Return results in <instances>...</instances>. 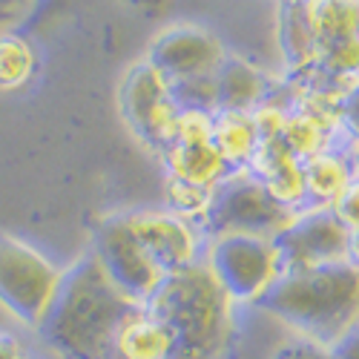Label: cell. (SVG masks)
Listing matches in <instances>:
<instances>
[{
	"instance_id": "obj_1",
	"label": "cell",
	"mask_w": 359,
	"mask_h": 359,
	"mask_svg": "<svg viewBox=\"0 0 359 359\" xmlns=\"http://www.w3.org/2000/svg\"><path fill=\"white\" fill-rule=\"evenodd\" d=\"M135 308L109 282L98 259L86 253L61 271L38 334L64 359H107L118 327Z\"/></svg>"
},
{
	"instance_id": "obj_2",
	"label": "cell",
	"mask_w": 359,
	"mask_h": 359,
	"mask_svg": "<svg viewBox=\"0 0 359 359\" xmlns=\"http://www.w3.org/2000/svg\"><path fill=\"white\" fill-rule=\"evenodd\" d=\"M253 305L282 319L302 339L327 348L359 322V267L334 262L279 273Z\"/></svg>"
},
{
	"instance_id": "obj_3",
	"label": "cell",
	"mask_w": 359,
	"mask_h": 359,
	"mask_svg": "<svg viewBox=\"0 0 359 359\" xmlns=\"http://www.w3.org/2000/svg\"><path fill=\"white\" fill-rule=\"evenodd\" d=\"M141 308L172 334L170 359H224L233 331V299L207 264L196 262L167 273Z\"/></svg>"
},
{
	"instance_id": "obj_4",
	"label": "cell",
	"mask_w": 359,
	"mask_h": 359,
	"mask_svg": "<svg viewBox=\"0 0 359 359\" xmlns=\"http://www.w3.org/2000/svg\"><path fill=\"white\" fill-rule=\"evenodd\" d=\"M296 210L279 204L248 170H233L210 190V204L201 216V230L219 236H262L273 238Z\"/></svg>"
},
{
	"instance_id": "obj_5",
	"label": "cell",
	"mask_w": 359,
	"mask_h": 359,
	"mask_svg": "<svg viewBox=\"0 0 359 359\" xmlns=\"http://www.w3.org/2000/svg\"><path fill=\"white\" fill-rule=\"evenodd\" d=\"M118 109L130 133L156 156L175 141V121L182 107L167 78L147 61H138L124 72L118 86Z\"/></svg>"
},
{
	"instance_id": "obj_6",
	"label": "cell",
	"mask_w": 359,
	"mask_h": 359,
	"mask_svg": "<svg viewBox=\"0 0 359 359\" xmlns=\"http://www.w3.org/2000/svg\"><path fill=\"white\" fill-rule=\"evenodd\" d=\"M61 282V271L23 238L0 233V305L18 322L38 327L55 287Z\"/></svg>"
},
{
	"instance_id": "obj_7",
	"label": "cell",
	"mask_w": 359,
	"mask_h": 359,
	"mask_svg": "<svg viewBox=\"0 0 359 359\" xmlns=\"http://www.w3.org/2000/svg\"><path fill=\"white\" fill-rule=\"evenodd\" d=\"M207 271L216 276L233 302H256L282 273L273 238L262 236L213 238L210 253H207Z\"/></svg>"
},
{
	"instance_id": "obj_8",
	"label": "cell",
	"mask_w": 359,
	"mask_h": 359,
	"mask_svg": "<svg viewBox=\"0 0 359 359\" xmlns=\"http://www.w3.org/2000/svg\"><path fill=\"white\" fill-rule=\"evenodd\" d=\"M351 233L331 207H305L273 236L279 271H311V267L348 262Z\"/></svg>"
},
{
	"instance_id": "obj_9",
	"label": "cell",
	"mask_w": 359,
	"mask_h": 359,
	"mask_svg": "<svg viewBox=\"0 0 359 359\" xmlns=\"http://www.w3.org/2000/svg\"><path fill=\"white\" fill-rule=\"evenodd\" d=\"M93 256L104 267L109 282L135 305H144L167 276L161 267L149 259V253L135 242V236L127 230L121 213L107 216L95 227Z\"/></svg>"
},
{
	"instance_id": "obj_10",
	"label": "cell",
	"mask_w": 359,
	"mask_h": 359,
	"mask_svg": "<svg viewBox=\"0 0 359 359\" xmlns=\"http://www.w3.org/2000/svg\"><path fill=\"white\" fill-rule=\"evenodd\" d=\"M224 57L227 49L216 35H210L201 26L178 23V26H167L161 35L153 38L144 61L156 67L170 86H175L193 78L213 75Z\"/></svg>"
},
{
	"instance_id": "obj_11",
	"label": "cell",
	"mask_w": 359,
	"mask_h": 359,
	"mask_svg": "<svg viewBox=\"0 0 359 359\" xmlns=\"http://www.w3.org/2000/svg\"><path fill=\"white\" fill-rule=\"evenodd\" d=\"M121 216L135 242L164 273H175L196 264L198 236L187 219L175 216L172 210H133Z\"/></svg>"
},
{
	"instance_id": "obj_12",
	"label": "cell",
	"mask_w": 359,
	"mask_h": 359,
	"mask_svg": "<svg viewBox=\"0 0 359 359\" xmlns=\"http://www.w3.org/2000/svg\"><path fill=\"white\" fill-rule=\"evenodd\" d=\"M245 170L279 204L290 207V210H305L302 161H296L279 138L259 141L256 149H253V156H250V161L245 164Z\"/></svg>"
},
{
	"instance_id": "obj_13",
	"label": "cell",
	"mask_w": 359,
	"mask_h": 359,
	"mask_svg": "<svg viewBox=\"0 0 359 359\" xmlns=\"http://www.w3.org/2000/svg\"><path fill=\"white\" fill-rule=\"evenodd\" d=\"M213 83H216V109L253 112L271 95V81L253 64L242 61L238 55H230V52L222 61V67L213 72Z\"/></svg>"
},
{
	"instance_id": "obj_14",
	"label": "cell",
	"mask_w": 359,
	"mask_h": 359,
	"mask_svg": "<svg viewBox=\"0 0 359 359\" xmlns=\"http://www.w3.org/2000/svg\"><path fill=\"white\" fill-rule=\"evenodd\" d=\"M316 52L337 41L359 38V0H296Z\"/></svg>"
},
{
	"instance_id": "obj_15",
	"label": "cell",
	"mask_w": 359,
	"mask_h": 359,
	"mask_svg": "<svg viewBox=\"0 0 359 359\" xmlns=\"http://www.w3.org/2000/svg\"><path fill=\"white\" fill-rule=\"evenodd\" d=\"M172 334L141 305L121 322L112 339V348L124 359H170L172 356Z\"/></svg>"
},
{
	"instance_id": "obj_16",
	"label": "cell",
	"mask_w": 359,
	"mask_h": 359,
	"mask_svg": "<svg viewBox=\"0 0 359 359\" xmlns=\"http://www.w3.org/2000/svg\"><path fill=\"white\" fill-rule=\"evenodd\" d=\"M302 182L305 207H331L353 182L348 149H327V153L302 161Z\"/></svg>"
},
{
	"instance_id": "obj_17",
	"label": "cell",
	"mask_w": 359,
	"mask_h": 359,
	"mask_svg": "<svg viewBox=\"0 0 359 359\" xmlns=\"http://www.w3.org/2000/svg\"><path fill=\"white\" fill-rule=\"evenodd\" d=\"M161 161L170 178L198 184V187H210V190L227 172H233L224 164V158L216 153L213 144H170L161 153Z\"/></svg>"
},
{
	"instance_id": "obj_18",
	"label": "cell",
	"mask_w": 359,
	"mask_h": 359,
	"mask_svg": "<svg viewBox=\"0 0 359 359\" xmlns=\"http://www.w3.org/2000/svg\"><path fill=\"white\" fill-rule=\"evenodd\" d=\"M210 144L216 147V153L224 158L230 170H245L250 161L253 149L259 144V133L250 112L238 109H216L213 112V138Z\"/></svg>"
},
{
	"instance_id": "obj_19",
	"label": "cell",
	"mask_w": 359,
	"mask_h": 359,
	"mask_svg": "<svg viewBox=\"0 0 359 359\" xmlns=\"http://www.w3.org/2000/svg\"><path fill=\"white\" fill-rule=\"evenodd\" d=\"M279 41H282L285 61H287V67H290L293 72H302V69L313 67V61H316V43L311 41L302 18H299L296 0H282V12H279Z\"/></svg>"
},
{
	"instance_id": "obj_20",
	"label": "cell",
	"mask_w": 359,
	"mask_h": 359,
	"mask_svg": "<svg viewBox=\"0 0 359 359\" xmlns=\"http://www.w3.org/2000/svg\"><path fill=\"white\" fill-rule=\"evenodd\" d=\"M35 72V52L20 35L0 32V89H18Z\"/></svg>"
},
{
	"instance_id": "obj_21",
	"label": "cell",
	"mask_w": 359,
	"mask_h": 359,
	"mask_svg": "<svg viewBox=\"0 0 359 359\" xmlns=\"http://www.w3.org/2000/svg\"><path fill=\"white\" fill-rule=\"evenodd\" d=\"M167 201H170V210L182 219H196L201 222L207 204H210V187H198V184H187V182H178V178L167 175Z\"/></svg>"
},
{
	"instance_id": "obj_22",
	"label": "cell",
	"mask_w": 359,
	"mask_h": 359,
	"mask_svg": "<svg viewBox=\"0 0 359 359\" xmlns=\"http://www.w3.org/2000/svg\"><path fill=\"white\" fill-rule=\"evenodd\" d=\"M290 104L293 101H276V95L271 93L267 95L253 112H250V118H253V124H256V133H259V141H273V138H279L282 135V130H285V121H287V112H290Z\"/></svg>"
},
{
	"instance_id": "obj_23",
	"label": "cell",
	"mask_w": 359,
	"mask_h": 359,
	"mask_svg": "<svg viewBox=\"0 0 359 359\" xmlns=\"http://www.w3.org/2000/svg\"><path fill=\"white\" fill-rule=\"evenodd\" d=\"M210 138H213V112H207V109L178 112L172 144H210Z\"/></svg>"
},
{
	"instance_id": "obj_24",
	"label": "cell",
	"mask_w": 359,
	"mask_h": 359,
	"mask_svg": "<svg viewBox=\"0 0 359 359\" xmlns=\"http://www.w3.org/2000/svg\"><path fill=\"white\" fill-rule=\"evenodd\" d=\"M339 115V130L351 144H359V81L337 101Z\"/></svg>"
},
{
	"instance_id": "obj_25",
	"label": "cell",
	"mask_w": 359,
	"mask_h": 359,
	"mask_svg": "<svg viewBox=\"0 0 359 359\" xmlns=\"http://www.w3.org/2000/svg\"><path fill=\"white\" fill-rule=\"evenodd\" d=\"M334 216L348 227V233H359V178L353 175V182L345 187V193L331 204Z\"/></svg>"
},
{
	"instance_id": "obj_26",
	"label": "cell",
	"mask_w": 359,
	"mask_h": 359,
	"mask_svg": "<svg viewBox=\"0 0 359 359\" xmlns=\"http://www.w3.org/2000/svg\"><path fill=\"white\" fill-rule=\"evenodd\" d=\"M271 359H331V351L311 339H290L273 351Z\"/></svg>"
},
{
	"instance_id": "obj_27",
	"label": "cell",
	"mask_w": 359,
	"mask_h": 359,
	"mask_svg": "<svg viewBox=\"0 0 359 359\" xmlns=\"http://www.w3.org/2000/svg\"><path fill=\"white\" fill-rule=\"evenodd\" d=\"M327 351H331V359H359V322L348 327L334 345H327Z\"/></svg>"
},
{
	"instance_id": "obj_28",
	"label": "cell",
	"mask_w": 359,
	"mask_h": 359,
	"mask_svg": "<svg viewBox=\"0 0 359 359\" xmlns=\"http://www.w3.org/2000/svg\"><path fill=\"white\" fill-rule=\"evenodd\" d=\"M38 6H41V0H0V9H4V15L12 20V26L26 20Z\"/></svg>"
},
{
	"instance_id": "obj_29",
	"label": "cell",
	"mask_w": 359,
	"mask_h": 359,
	"mask_svg": "<svg viewBox=\"0 0 359 359\" xmlns=\"http://www.w3.org/2000/svg\"><path fill=\"white\" fill-rule=\"evenodd\" d=\"M0 359H23V348L12 334L0 331Z\"/></svg>"
},
{
	"instance_id": "obj_30",
	"label": "cell",
	"mask_w": 359,
	"mask_h": 359,
	"mask_svg": "<svg viewBox=\"0 0 359 359\" xmlns=\"http://www.w3.org/2000/svg\"><path fill=\"white\" fill-rule=\"evenodd\" d=\"M124 4H130V6H135L141 12H153V15L167 9V0H124Z\"/></svg>"
},
{
	"instance_id": "obj_31",
	"label": "cell",
	"mask_w": 359,
	"mask_h": 359,
	"mask_svg": "<svg viewBox=\"0 0 359 359\" xmlns=\"http://www.w3.org/2000/svg\"><path fill=\"white\" fill-rule=\"evenodd\" d=\"M348 262L359 267V233H351V248H348Z\"/></svg>"
},
{
	"instance_id": "obj_32",
	"label": "cell",
	"mask_w": 359,
	"mask_h": 359,
	"mask_svg": "<svg viewBox=\"0 0 359 359\" xmlns=\"http://www.w3.org/2000/svg\"><path fill=\"white\" fill-rule=\"evenodd\" d=\"M348 158H351V167H353V175L359 178V144H351V149H348Z\"/></svg>"
},
{
	"instance_id": "obj_33",
	"label": "cell",
	"mask_w": 359,
	"mask_h": 359,
	"mask_svg": "<svg viewBox=\"0 0 359 359\" xmlns=\"http://www.w3.org/2000/svg\"><path fill=\"white\" fill-rule=\"evenodd\" d=\"M6 29H12V20L4 15V9H0V32H6Z\"/></svg>"
},
{
	"instance_id": "obj_34",
	"label": "cell",
	"mask_w": 359,
	"mask_h": 359,
	"mask_svg": "<svg viewBox=\"0 0 359 359\" xmlns=\"http://www.w3.org/2000/svg\"><path fill=\"white\" fill-rule=\"evenodd\" d=\"M57 4H64V0H41V6H57Z\"/></svg>"
},
{
	"instance_id": "obj_35",
	"label": "cell",
	"mask_w": 359,
	"mask_h": 359,
	"mask_svg": "<svg viewBox=\"0 0 359 359\" xmlns=\"http://www.w3.org/2000/svg\"><path fill=\"white\" fill-rule=\"evenodd\" d=\"M107 359H124V356H118L115 351H107Z\"/></svg>"
}]
</instances>
